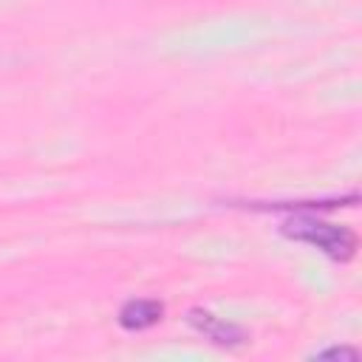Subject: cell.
<instances>
[{
	"mask_svg": "<svg viewBox=\"0 0 362 362\" xmlns=\"http://www.w3.org/2000/svg\"><path fill=\"white\" fill-rule=\"evenodd\" d=\"M164 314V305L158 300H130L119 311V325L127 331H144L153 322H158Z\"/></svg>",
	"mask_w": 362,
	"mask_h": 362,
	"instance_id": "obj_3",
	"label": "cell"
},
{
	"mask_svg": "<svg viewBox=\"0 0 362 362\" xmlns=\"http://www.w3.org/2000/svg\"><path fill=\"white\" fill-rule=\"evenodd\" d=\"M317 356H348V359H356V351L354 348H328V351H320Z\"/></svg>",
	"mask_w": 362,
	"mask_h": 362,
	"instance_id": "obj_4",
	"label": "cell"
},
{
	"mask_svg": "<svg viewBox=\"0 0 362 362\" xmlns=\"http://www.w3.org/2000/svg\"><path fill=\"white\" fill-rule=\"evenodd\" d=\"M189 322L206 339H212L215 345H240V342H246L243 328H238L232 322H223V320H218V317H212L206 311H189Z\"/></svg>",
	"mask_w": 362,
	"mask_h": 362,
	"instance_id": "obj_2",
	"label": "cell"
},
{
	"mask_svg": "<svg viewBox=\"0 0 362 362\" xmlns=\"http://www.w3.org/2000/svg\"><path fill=\"white\" fill-rule=\"evenodd\" d=\"M286 235L305 240L317 249H322L325 255L337 257V260H348L356 252V238L354 232H348L345 226H334L317 218H294L286 223Z\"/></svg>",
	"mask_w": 362,
	"mask_h": 362,
	"instance_id": "obj_1",
	"label": "cell"
}]
</instances>
